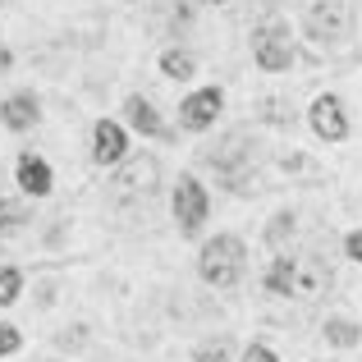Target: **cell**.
Listing matches in <instances>:
<instances>
[{"label":"cell","instance_id":"d6986e66","mask_svg":"<svg viewBox=\"0 0 362 362\" xmlns=\"http://www.w3.org/2000/svg\"><path fill=\"white\" fill-rule=\"evenodd\" d=\"M243 362H280V358H275V354H271V349H266V344H247Z\"/></svg>","mask_w":362,"mask_h":362},{"label":"cell","instance_id":"7a4b0ae2","mask_svg":"<svg viewBox=\"0 0 362 362\" xmlns=\"http://www.w3.org/2000/svg\"><path fill=\"white\" fill-rule=\"evenodd\" d=\"M197 271H202V280L216 284V289H234L239 275H243V239H234V234H216V239L202 247Z\"/></svg>","mask_w":362,"mask_h":362},{"label":"cell","instance_id":"ba28073f","mask_svg":"<svg viewBox=\"0 0 362 362\" xmlns=\"http://www.w3.org/2000/svg\"><path fill=\"white\" fill-rule=\"evenodd\" d=\"M124 147H129V138H124L119 124L97 119V129H92V160L97 165H115V160H124Z\"/></svg>","mask_w":362,"mask_h":362},{"label":"cell","instance_id":"5b68a950","mask_svg":"<svg viewBox=\"0 0 362 362\" xmlns=\"http://www.w3.org/2000/svg\"><path fill=\"white\" fill-rule=\"evenodd\" d=\"M206 188L197 184L193 175H184L179 179V188H175V221H179V230L184 234H197L202 230V221H206Z\"/></svg>","mask_w":362,"mask_h":362},{"label":"cell","instance_id":"6da1fadb","mask_svg":"<svg viewBox=\"0 0 362 362\" xmlns=\"http://www.w3.org/2000/svg\"><path fill=\"white\" fill-rule=\"evenodd\" d=\"M326 280L330 275L312 257H275L271 271H266V289L280 293V298H312V293H321Z\"/></svg>","mask_w":362,"mask_h":362},{"label":"cell","instance_id":"30bf717a","mask_svg":"<svg viewBox=\"0 0 362 362\" xmlns=\"http://www.w3.org/2000/svg\"><path fill=\"white\" fill-rule=\"evenodd\" d=\"M14 170H18V188H23V193H33V197H46V193H51V165H46L42 156L23 151Z\"/></svg>","mask_w":362,"mask_h":362},{"label":"cell","instance_id":"52a82bcc","mask_svg":"<svg viewBox=\"0 0 362 362\" xmlns=\"http://www.w3.org/2000/svg\"><path fill=\"white\" fill-rule=\"evenodd\" d=\"M221 106H225L221 88H202V92H193V97L179 106V124H184V129H193V133H202V129H211V124H216Z\"/></svg>","mask_w":362,"mask_h":362},{"label":"cell","instance_id":"8992f818","mask_svg":"<svg viewBox=\"0 0 362 362\" xmlns=\"http://www.w3.org/2000/svg\"><path fill=\"white\" fill-rule=\"evenodd\" d=\"M308 115H312V133L321 142H344L349 138V119H344V101L339 97H317Z\"/></svg>","mask_w":362,"mask_h":362},{"label":"cell","instance_id":"7402d4cb","mask_svg":"<svg viewBox=\"0 0 362 362\" xmlns=\"http://www.w3.org/2000/svg\"><path fill=\"white\" fill-rule=\"evenodd\" d=\"M206 5H221V0H206Z\"/></svg>","mask_w":362,"mask_h":362},{"label":"cell","instance_id":"ac0fdd59","mask_svg":"<svg viewBox=\"0 0 362 362\" xmlns=\"http://www.w3.org/2000/svg\"><path fill=\"white\" fill-rule=\"evenodd\" d=\"M197 362H230V344H225V339L221 344H206L202 354H197Z\"/></svg>","mask_w":362,"mask_h":362},{"label":"cell","instance_id":"5bb4252c","mask_svg":"<svg viewBox=\"0 0 362 362\" xmlns=\"http://www.w3.org/2000/svg\"><path fill=\"white\" fill-rule=\"evenodd\" d=\"M326 339L335 349H354L358 339H362V330L354 326V321H344V317H335V321H326Z\"/></svg>","mask_w":362,"mask_h":362},{"label":"cell","instance_id":"e0dca14e","mask_svg":"<svg viewBox=\"0 0 362 362\" xmlns=\"http://www.w3.org/2000/svg\"><path fill=\"white\" fill-rule=\"evenodd\" d=\"M18 344H23V339H18V330H14V326H5V321H0V358L18 354Z\"/></svg>","mask_w":362,"mask_h":362},{"label":"cell","instance_id":"9a60e30c","mask_svg":"<svg viewBox=\"0 0 362 362\" xmlns=\"http://www.w3.org/2000/svg\"><path fill=\"white\" fill-rule=\"evenodd\" d=\"M28 225V206L23 202H0V234H14Z\"/></svg>","mask_w":362,"mask_h":362},{"label":"cell","instance_id":"44dd1931","mask_svg":"<svg viewBox=\"0 0 362 362\" xmlns=\"http://www.w3.org/2000/svg\"><path fill=\"white\" fill-rule=\"evenodd\" d=\"M9 69V51H5V46H0V74H5Z\"/></svg>","mask_w":362,"mask_h":362},{"label":"cell","instance_id":"7c38bea8","mask_svg":"<svg viewBox=\"0 0 362 362\" xmlns=\"http://www.w3.org/2000/svg\"><path fill=\"white\" fill-rule=\"evenodd\" d=\"M124 110H129V124L138 133H147V138H160V133H165V124H160L156 106H151L147 97H129V101H124Z\"/></svg>","mask_w":362,"mask_h":362},{"label":"cell","instance_id":"8fae6325","mask_svg":"<svg viewBox=\"0 0 362 362\" xmlns=\"http://www.w3.org/2000/svg\"><path fill=\"white\" fill-rule=\"evenodd\" d=\"M0 119H5V129H14V133L33 129V124L42 119V110H37V97H33V92H14V97L0 106Z\"/></svg>","mask_w":362,"mask_h":362},{"label":"cell","instance_id":"9c48e42d","mask_svg":"<svg viewBox=\"0 0 362 362\" xmlns=\"http://www.w3.org/2000/svg\"><path fill=\"white\" fill-rule=\"evenodd\" d=\"M156 179H160V165L151 156H142V160H133V165H124V175L115 179V184H119L124 197H129V193L151 197V193H156Z\"/></svg>","mask_w":362,"mask_h":362},{"label":"cell","instance_id":"2e32d148","mask_svg":"<svg viewBox=\"0 0 362 362\" xmlns=\"http://www.w3.org/2000/svg\"><path fill=\"white\" fill-rule=\"evenodd\" d=\"M18 289H23V275L5 266V271H0V308H9V303L18 298Z\"/></svg>","mask_w":362,"mask_h":362},{"label":"cell","instance_id":"277c9868","mask_svg":"<svg viewBox=\"0 0 362 362\" xmlns=\"http://www.w3.org/2000/svg\"><path fill=\"white\" fill-rule=\"evenodd\" d=\"M354 28V0H317L308 14V33L317 42H339Z\"/></svg>","mask_w":362,"mask_h":362},{"label":"cell","instance_id":"3957f363","mask_svg":"<svg viewBox=\"0 0 362 362\" xmlns=\"http://www.w3.org/2000/svg\"><path fill=\"white\" fill-rule=\"evenodd\" d=\"M252 60L262 64L266 74H280L293 64V37H289V23H280V18H271V23H262L252 33Z\"/></svg>","mask_w":362,"mask_h":362},{"label":"cell","instance_id":"4fadbf2b","mask_svg":"<svg viewBox=\"0 0 362 362\" xmlns=\"http://www.w3.org/2000/svg\"><path fill=\"white\" fill-rule=\"evenodd\" d=\"M193 69H197V60L188 51H165V55H160V74H165V78L184 83V78H193Z\"/></svg>","mask_w":362,"mask_h":362},{"label":"cell","instance_id":"ffe728a7","mask_svg":"<svg viewBox=\"0 0 362 362\" xmlns=\"http://www.w3.org/2000/svg\"><path fill=\"white\" fill-rule=\"evenodd\" d=\"M344 252L354 257V262H362V230H354V234L344 239Z\"/></svg>","mask_w":362,"mask_h":362}]
</instances>
